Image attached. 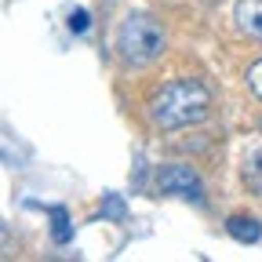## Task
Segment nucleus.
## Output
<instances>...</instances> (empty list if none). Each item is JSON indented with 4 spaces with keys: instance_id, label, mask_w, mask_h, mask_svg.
<instances>
[{
    "instance_id": "obj_1",
    "label": "nucleus",
    "mask_w": 262,
    "mask_h": 262,
    "mask_svg": "<svg viewBox=\"0 0 262 262\" xmlns=\"http://www.w3.org/2000/svg\"><path fill=\"white\" fill-rule=\"evenodd\" d=\"M211 110V95L201 80H171L164 84L153 98H149V124L157 131H179V127H189L196 120H204Z\"/></svg>"
},
{
    "instance_id": "obj_2",
    "label": "nucleus",
    "mask_w": 262,
    "mask_h": 262,
    "mask_svg": "<svg viewBox=\"0 0 262 262\" xmlns=\"http://www.w3.org/2000/svg\"><path fill=\"white\" fill-rule=\"evenodd\" d=\"M168 37H164V26L153 18V15H142V11H131L120 29H117V55L127 62V66H146L153 62Z\"/></svg>"
},
{
    "instance_id": "obj_3",
    "label": "nucleus",
    "mask_w": 262,
    "mask_h": 262,
    "mask_svg": "<svg viewBox=\"0 0 262 262\" xmlns=\"http://www.w3.org/2000/svg\"><path fill=\"white\" fill-rule=\"evenodd\" d=\"M157 189L168 193V196H186V201H201L204 196L201 175L189 164H168V168H160L157 171Z\"/></svg>"
},
{
    "instance_id": "obj_4",
    "label": "nucleus",
    "mask_w": 262,
    "mask_h": 262,
    "mask_svg": "<svg viewBox=\"0 0 262 262\" xmlns=\"http://www.w3.org/2000/svg\"><path fill=\"white\" fill-rule=\"evenodd\" d=\"M233 18H237V26L248 33V37L262 40V0H237Z\"/></svg>"
},
{
    "instance_id": "obj_5",
    "label": "nucleus",
    "mask_w": 262,
    "mask_h": 262,
    "mask_svg": "<svg viewBox=\"0 0 262 262\" xmlns=\"http://www.w3.org/2000/svg\"><path fill=\"white\" fill-rule=\"evenodd\" d=\"M226 229H229V237L241 241V244H255V241H258V233H262L258 219H251V215H233V219L226 222Z\"/></svg>"
},
{
    "instance_id": "obj_6",
    "label": "nucleus",
    "mask_w": 262,
    "mask_h": 262,
    "mask_svg": "<svg viewBox=\"0 0 262 262\" xmlns=\"http://www.w3.org/2000/svg\"><path fill=\"white\" fill-rule=\"evenodd\" d=\"M241 182H244V189H248V193L262 196V149H258V153H251V157L241 164Z\"/></svg>"
},
{
    "instance_id": "obj_7",
    "label": "nucleus",
    "mask_w": 262,
    "mask_h": 262,
    "mask_svg": "<svg viewBox=\"0 0 262 262\" xmlns=\"http://www.w3.org/2000/svg\"><path fill=\"white\" fill-rule=\"evenodd\" d=\"M51 219H55V241L66 244V241H70V233H73V229H70V219H66L62 208H51Z\"/></svg>"
},
{
    "instance_id": "obj_8",
    "label": "nucleus",
    "mask_w": 262,
    "mask_h": 262,
    "mask_svg": "<svg viewBox=\"0 0 262 262\" xmlns=\"http://www.w3.org/2000/svg\"><path fill=\"white\" fill-rule=\"evenodd\" d=\"M244 80H248V88H251V91L262 98V58L251 66V70H248V77H244Z\"/></svg>"
},
{
    "instance_id": "obj_9",
    "label": "nucleus",
    "mask_w": 262,
    "mask_h": 262,
    "mask_svg": "<svg viewBox=\"0 0 262 262\" xmlns=\"http://www.w3.org/2000/svg\"><path fill=\"white\" fill-rule=\"evenodd\" d=\"M70 29L73 33H88V11H73L70 15Z\"/></svg>"
},
{
    "instance_id": "obj_10",
    "label": "nucleus",
    "mask_w": 262,
    "mask_h": 262,
    "mask_svg": "<svg viewBox=\"0 0 262 262\" xmlns=\"http://www.w3.org/2000/svg\"><path fill=\"white\" fill-rule=\"evenodd\" d=\"M102 211H106V215H113V219H120V215H124V208H120V201H110V204H106Z\"/></svg>"
}]
</instances>
